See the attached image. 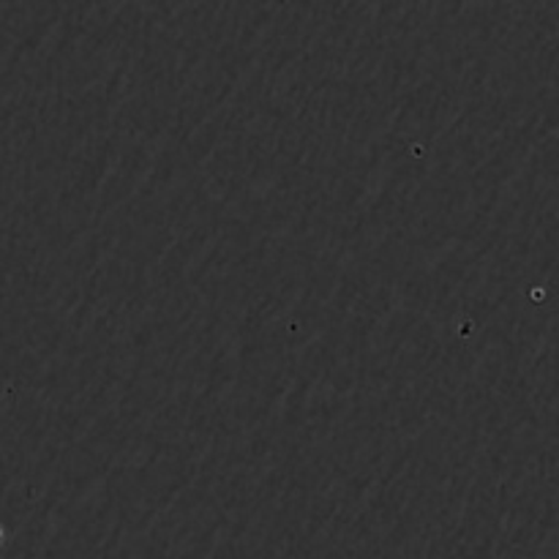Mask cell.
<instances>
[{
    "instance_id": "6da1fadb",
    "label": "cell",
    "mask_w": 559,
    "mask_h": 559,
    "mask_svg": "<svg viewBox=\"0 0 559 559\" xmlns=\"http://www.w3.org/2000/svg\"><path fill=\"white\" fill-rule=\"evenodd\" d=\"M3 540H5V530L0 527V544H3Z\"/></svg>"
}]
</instances>
